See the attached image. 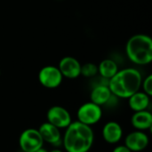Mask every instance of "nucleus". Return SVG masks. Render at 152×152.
Instances as JSON below:
<instances>
[{"label": "nucleus", "mask_w": 152, "mask_h": 152, "mask_svg": "<svg viewBox=\"0 0 152 152\" xmlns=\"http://www.w3.org/2000/svg\"><path fill=\"white\" fill-rule=\"evenodd\" d=\"M0 75H1V71H0Z\"/></svg>", "instance_id": "21"}, {"label": "nucleus", "mask_w": 152, "mask_h": 152, "mask_svg": "<svg viewBox=\"0 0 152 152\" xmlns=\"http://www.w3.org/2000/svg\"><path fill=\"white\" fill-rule=\"evenodd\" d=\"M123 128L121 125L116 121L107 122L102 131L103 140L109 144H116L120 142L123 137Z\"/></svg>", "instance_id": "11"}, {"label": "nucleus", "mask_w": 152, "mask_h": 152, "mask_svg": "<svg viewBox=\"0 0 152 152\" xmlns=\"http://www.w3.org/2000/svg\"><path fill=\"white\" fill-rule=\"evenodd\" d=\"M48 152H63L62 151H61L60 149H53V150H52L51 151H48Z\"/></svg>", "instance_id": "20"}, {"label": "nucleus", "mask_w": 152, "mask_h": 152, "mask_svg": "<svg viewBox=\"0 0 152 152\" xmlns=\"http://www.w3.org/2000/svg\"><path fill=\"white\" fill-rule=\"evenodd\" d=\"M98 67V74L101 77L110 80L119 69L118 63L112 59H104L102 60Z\"/></svg>", "instance_id": "15"}, {"label": "nucleus", "mask_w": 152, "mask_h": 152, "mask_svg": "<svg viewBox=\"0 0 152 152\" xmlns=\"http://www.w3.org/2000/svg\"><path fill=\"white\" fill-rule=\"evenodd\" d=\"M94 142V133L92 126L72 121L65 128L62 146L66 152H89Z\"/></svg>", "instance_id": "1"}, {"label": "nucleus", "mask_w": 152, "mask_h": 152, "mask_svg": "<svg viewBox=\"0 0 152 152\" xmlns=\"http://www.w3.org/2000/svg\"><path fill=\"white\" fill-rule=\"evenodd\" d=\"M133 126L138 131L150 130L152 127V114L148 110L134 112L131 118Z\"/></svg>", "instance_id": "13"}, {"label": "nucleus", "mask_w": 152, "mask_h": 152, "mask_svg": "<svg viewBox=\"0 0 152 152\" xmlns=\"http://www.w3.org/2000/svg\"><path fill=\"white\" fill-rule=\"evenodd\" d=\"M142 81L141 72L134 68L118 70L108 82V86L113 96L128 99L134 93L140 91Z\"/></svg>", "instance_id": "2"}, {"label": "nucleus", "mask_w": 152, "mask_h": 152, "mask_svg": "<svg viewBox=\"0 0 152 152\" xmlns=\"http://www.w3.org/2000/svg\"><path fill=\"white\" fill-rule=\"evenodd\" d=\"M112 152H132L126 145H118L116 146Z\"/></svg>", "instance_id": "18"}, {"label": "nucleus", "mask_w": 152, "mask_h": 152, "mask_svg": "<svg viewBox=\"0 0 152 152\" xmlns=\"http://www.w3.org/2000/svg\"><path fill=\"white\" fill-rule=\"evenodd\" d=\"M112 96L113 95L108 86V84H99L92 89L90 94V102L102 107L109 103Z\"/></svg>", "instance_id": "12"}, {"label": "nucleus", "mask_w": 152, "mask_h": 152, "mask_svg": "<svg viewBox=\"0 0 152 152\" xmlns=\"http://www.w3.org/2000/svg\"><path fill=\"white\" fill-rule=\"evenodd\" d=\"M126 53L129 61L140 66L152 61V39L145 34L132 36L126 45Z\"/></svg>", "instance_id": "3"}, {"label": "nucleus", "mask_w": 152, "mask_h": 152, "mask_svg": "<svg viewBox=\"0 0 152 152\" xmlns=\"http://www.w3.org/2000/svg\"><path fill=\"white\" fill-rule=\"evenodd\" d=\"M98 74V67L93 62H87L83 65H81V71L80 75H82L85 77H94Z\"/></svg>", "instance_id": "16"}, {"label": "nucleus", "mask_w": 152, "mask_h": 152, "mask_svg": "<svg viewBox=\"0 0 152 152\" xmlns=\"http://www.w3.org/2000/svg\"><path fill=\"white\" fill-rule=\"evenodd\" d=\"M37 130L44 142H47L55 147H58V145L61 144L62 137L61 134V129L57 128L56 126L50 124L49 122L46 121L43 123Z\"/></svg>", "instance_id": "10"}, {"label": "nucleus", "mask_w": 152, "mask_h": 152, "mask_svg": "<svg viewBox=\"0 0 152 152\" xmlns=\"http://www.w3.org/2000/svg\"><path fill=\"white\" fill-rule=\"evenodd\" d=\"M141 88H142V92H144L149 96L152 95V75L147 76L144 79L142 78Z\"/></svg>", "instance_id": "17"}, {"label": "nucleus", "mask_w": 152, "mask_h": 152, "mask_svg": "<svg viewBox=\"0 0 152 152\" xmlns=\"http://www.w3.org/2000/svg\"><path fill=\"white\" fill-rule=\"evenodd\" d=\"M150 143L148 134L143 131L135 130L128 134L125 138V144L132 152L144 151Z\"/></svg>", "instance_id": "8"}, {"label": "nucleus", "mask_w": 152, "mask_h": 152, "mask_svg": "<svg viewBox=\"0 0 152 152\" xmlns=\"http://www.w3.org/2000/svg\"><path fill=\"white\" fill-rule=\"evenodd\" d=\"M35 152H48L45 149H44V147L43 148H41V149H39V150H37V151H35Z\"/></svg>", "instance_id": "19"}, {"label": "nucleus", "mask_w": 152, "mask_h": 152, "mask_svg": "<svg viewBox=\"0 0 152 152\" xmlns=\"http://www.w3.org/2000/svg\"><path fill=\"white\" fill-rule=\"evenodd\" d=\"M127 100L128 105L134 112L148 110L151 104V96L141 91L134 93Z\"/></svg>", "instance_id": "14"}, {"label": "nucleus", "mask_w": 152, "mask_h": 152, "mask_svg": "<svg viewBox=\"0 0 152 152\" xmlns=\"http://www.w3.org/2000/svg\"><path fill=\"white\" fill-rule=\"evenodd\" d=\"M44 141L37 129L28 128L19 137V146L22 152H35L43 148Z\"/></svg>", "instance_id": "5"}, {"label": "nucleus", "mask_w": 152, "mask_h": 152, "mask_svg": "<svg viewBox=\"0 0 152 152\" xmlns=\"http://www.w3.org/2000/svg\"><path fill=\"white\" fill-rule=\"evenodd\" d=\"M63 80V77L56 66L47 65L43 67L38 72V81L47 89H55L59 87Z\"/></svg>", "instance_id": "6"}, {"label": "nucleus", "mask_w": 152, "mask_h": 152, "mask_svg": "<svg viewBox=\"0 0 152 152\" xmlns=\"http://www.w3.org/2000/svg\"><path fill=\"white\" fill-rule=\"evenodd\" d=\"M47 122L53 125L59 129L67 128L72 122L71 115L67 109L61 106H53L46 113Z\"/></svg>", "instance_id": "7"}, {"label": "nucleus", "mask_w": 152, "mask_h": 152, "mask_svg": "<svg viewBox=\"0 0 152 152\" xmlns=\"http://www.w3.org/2000/svg\"><path fill=\"white\" fill-rule=\"evenodd\" d=\"M58 69H60L63 77L69 79H75L80 76L81 64L72 56H65L61 59Z\"/></svg>", "instance_id": "9"}, {"label": "nucleus", "mask_w": 152, "mask_h": 152, "mask_svg": "<svg viewBox=\"0 0 152 152\" xmlns=\"http://www.w3.org/2000/svg\"><path fill=\"white\" fill-rule=\"evenodd\" d=\"M77 118L78 122L92 126L102 119V107L92 102H85L78 108L77 111Z\"/></svg>", "instance_id": "4"}]
</instances>
